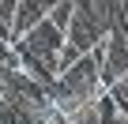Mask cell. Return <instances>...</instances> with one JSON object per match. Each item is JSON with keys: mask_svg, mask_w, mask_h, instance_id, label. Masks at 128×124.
<instances>
[{"mask_svg": "<svg viewBox=\"0 0 128 124\" xmlns=\"http://www.w3.org/2000/svg\"><path fill=\"white\" fill-rule=\"evenodd\" d=\"M120 83H124V87H128V75H124V79H120Z\"/></svg>", "mask_w": 128, "mask_h": 124, "instance_id": "obj_3", "label": "cell"}, {"mask_svg": "<svg viewBox=\"0 0 128 124\" xmlns=\"http://www.w3.org/2000/svg\"><path fill=\"white\" fill-rule=\"evenodd\" d=\"M19 49H26L30 56H38L45 68H53L56 75H60V56H64V49H68V34H64L53 19H45V23H38L23 41H15Z\"/></svg>", "mask_w": 128, "mask_h": 124, "instance_id": "obj_1", "label": "cell"}, {"mask_svg": "<svg viewBox=\"0 0 128 124\" xmlns=\"http://www.w3.org/2000/svg\"><path fill=\"white\" fill-rule=\"evenodd\" d=\"M124 75H128V34L109 30V38H106V60H102V83H106V90L113 83H120Z\"/></svg>", "mask_w": 128, "mask_h": 124, "instance_id": "obj_2", "label": "cell"}]
</instances>
